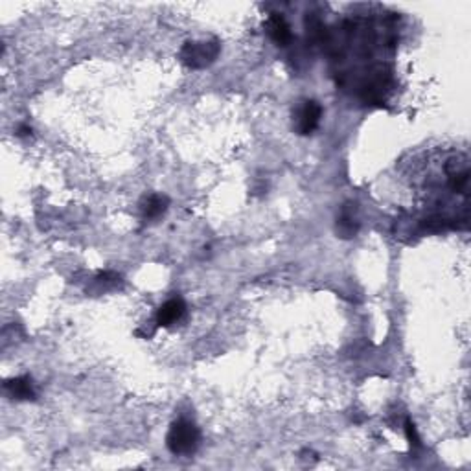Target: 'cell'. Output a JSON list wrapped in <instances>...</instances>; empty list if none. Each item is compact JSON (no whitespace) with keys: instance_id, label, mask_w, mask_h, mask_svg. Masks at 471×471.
Segmentation results:
<instances>
[{"instance_id":"8","label":"cell","mask_w":471,"mask_h":471,"mask_svg":"<svg viewBox=\"0 0 471 471\" xmlns=\"http://www.w3.org/2000/svg\"><path fill=\"white\" fill-rule=\"evenodd\" d=\"M359 221L357 216H355V208L352 204L343 208L341 216L337 217V234H341V238H352V236L357 234Z\"/></svg>"},{"instance_id":"6","label":"cell","mask_w":471,"mask_h":471,"mask_svg":"<svg viewBox=\"0 0 471 471\" xmlns=\"http://www.w3.org/2000/svg\"><path fill=\"white\" fill-rule=\"evenodd\" d=\"M265 28H267L269 37L273 39L279 47H288V44L291 43L293 39L291 28H289L288 20L283 19L282 15L279 13L271 15L267 19V24H265Z\"/></svg>"},{"instance_id":"10","label":"cell","mask_w":471,"mask_h":471,"mask_svg":"<svg viewBox=\"0 0 471 471\" xmlns=\"http://www.w3.org/2000/svg\"><path fill=\"white\" fill-rule=\"evenodd\" d=\"M30 133H32V128H28V126H20L17 135H19V137H28Z\"/></svg>"},{"instance_id":"7","label":"cell","mask_w":471,"mask_h":471,"mask_svg":"<svg viewBox=\"0 0 471 471\" xmlns=\"http://www.w3.org/2000/svg\"><path fill=\"white\" fill-rule=\"evenodd\" d=\"M168 207H170V199L161 193H153L142 201V214L146 219H157L168 210Z\"/></svg>"},{"instance_id":"3","label":"cell","mask_w":471,"mask_h":471,"mask_svg":"<svg viewBox=\"0 0 471 471\" xmlns=\"http://www.w3.org/2000/svg\"><path fill=\"white\" fill-rule=\"evenodd\" d=\"M322 118V107L315 99H306L295 111L293 116V128L298 135H311L319 128Z\"/></svg>"},{"instance_id":"4","label":"cell","mask_w":471,"mask_h":471,"mask_svg":"<svg viewBox=\"0 0 471 471\" xmlns=\"http://www.w3.org/2000/svg\"><path fill=\"white\" fill-rule=\"evenodd\" d=\"M186 313V304H184L183 298L175 297L166 300L159 311H157V326H162V328H170V326L177 324Z\"/></svg>"},{"instance_id":"5","label":"cell","mask_w":471,"mask_h":471,"mask_svg":"<svg viewBox=\"0 0 471 471\" xmlns=\"http://www.w3.org/2000/svg\"><path fill=\"white\" fill-rule=\"evenodd\" d=\"M4 391L10 394V398L19 401H30L37 398V392L33 389L32 377L28 376H20L13 377V379H8L4 383Z\"/></svg>"},{"instance_id":"2","label":"cell","mask_w":471,"mask_h":471,"mask_svg":"<svg viewBox=\"0 0 471 471\" xmlns=\"http://www.w3.org/2000/svg\"><path fill=\"white\" fill-rule=\"evenodd\" d=\"M217 54H219V44L216 41L186 43L181 48V61L190 68H204L216 61Z\"/></svg>"},{"instance_id":"1","label":"cell","mask_w":471,"mask_h":471,"mask_svg":"<svg viewBox=\"0 0 471 471\" xmlns=\"http://www.w3.org/2000/svg\"><path fill=\"white\" fill-rule=\"evenodd\" d=\"M199 440H201V433L197 425L184 418L173 422L166 434V446L173 455H179V457L195 453V449L199 448Z\"/></svg>"},{"instance_id":"9","label":"cell","mask_w":471,"mask_h":471,"mask_svg":"<svg viewBox=\"0 0 471 471\" xmlns=\"http://www.w3.org/2000/svg\"><path fill=\"white\" fill-rule=\"evenodd\" d=\"M405 433H407V439H409L410 446H412V448H418V446H420L418 433H416L415 424H412L410 420H407V422H405Z\"/></svg>"}]
</instances>
